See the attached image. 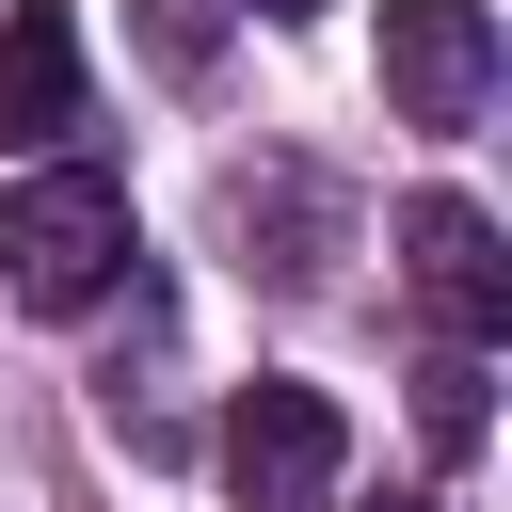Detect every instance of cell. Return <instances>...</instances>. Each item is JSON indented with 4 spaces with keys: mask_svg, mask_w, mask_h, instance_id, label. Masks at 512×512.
I'll use <instances>...</instances> for the list:
<instances>
[{
    "mask_svg": "<svg viewBox=\"0 0 512 512\" xmlns=\"http://www.w3.org/2000/svg\"><path fill=\"white\" fill-rule=\"evenodd\" d=\"M400 272L432 288L448 352H496V336H512V240H496V208H464V192H416V208H400Z\"/></svg>",
    "mask_w": 512,
    "mask_h": 512,
    "instance_id": "277c9868",
    "label": "cell"
},
{
    "mask_svg": "<svg viewBox=\"0 0 512 512\" xmlns=\"http://www.w3.org/2000/svg\"><path fill=\"white\" fill-rule=\"evenodd\" d=\"M416 432H432V464H480V432H496L480 352H432V368H416Z\"/></svg>",
    "mask_w": 512,
    "mask_h": 512,
    "instance_id": "8992f818",
    "label": "cell"
},
{
    "mask_svg": "<svg viewBox=\"0 0 512 512\" xmlns=\"http://www.w3.org/2000/svg\"><path fill=\"white\" fill-rule=\"evenodd\" d=\"M384 112L400 128H480L496 112V16L480 0H384Z\"/></svg>",
    "mask_w": 512,
    "mask_h": 512,
    "instance_id": "3957f363",
    "label": "cell"
},
{
    "mask_svg": "<svg viewBox=\"0 0 512 512\" xmlns=\"http://www.w3.org/2000/svg\"><path fill=\"white\" fill-rule=\"evenodd\" d=\"M112 272H128V176L112 160H48V176L0 192V288L32 320H80Z\"/></svg>",
    "mask_w": 512,
    "mask_h": 512,
    "instance_id": "6da1fadb",
    "label": "cell"
},
{
    "mask_svg": "<svg viewBox=\"0 0 512 512\" xmlns=\"http://www.w3.org/2000/svg\"><path fill=\"white\" fill-rule=\"evenodd\" d=\"M256 16H272V32H288V16H320V0H256Z\"/></svg>",
    "mask_w": 512,
    "mask_h": 512,
    "instance_id": "ba28073f",
    "label": "cell"
},
{
    "mask_svg": "<svg viewBox=\"0 0 512 512\" xmlns=\"http://www.w3.org/2000/svg\"><path fill=\"white\" fill-rule=\"evenodd\" d=\"M384 512H432V496H384Z\"/></svg>",
    "mask_w": 512,
    "mask_h": 512,
    "instance_id": "9c48e42d",
    "label": "cell"
},
{
    "mask_svg": "<svg viewBox=\"0 0 512 512\" xmlns=\"http://www.w3.org/2000/svg\"><path fill=\"white\" fill-rule=\"evenodd\" d=\"M336 480H352V416H336L320 384L256 368V384L224 400V496H240V512H336Z\"/></svg>",
    "mask_w": 512,
    "mask_h": 512,
    "instance_id": "7a4b0ae2",
    "label": "cell"
},
{
    "mask_svg": "<svg viewBox=\"0 0 512 512\" xmlns=\"http://www.w3.org/2000/svg\"><path fill=\"white\" fill-rule=\"evenodd\" d=\"M64 128H80V16L0 0V144H64Z\"/></svg>",
    "mask_w": 512,
    "mask_h": 512,
    "instance_id": "5b68a950",
    "label": "cell"
},
{
    "mask_svg": "<svg viewBox=\"0 0 512 512\" xmlns=\"http://www.w3.org/2000/svg\"><path fill=\"white\" fill-rule=\"evenodd\" d=\"M160 64H208V0H160Z\"/></svg>",
    "mask_w": 512,
    "mask_h": 512,
    "instance_id": "52a82bcc",
    "label": "cell"
}]
</instances>
